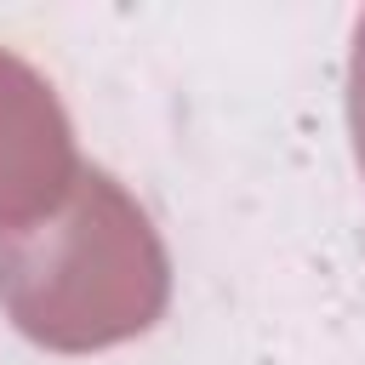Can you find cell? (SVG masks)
I'll return each mask as SVG.
<instances>
[{
    "label": "cell",
    "mask_w": 365,
    "mask_h": 365,
    "mask_svg": "<svg viewBox=\"0 0 365 365\" xmlns=\"http://www.w3.org/2000/svg\"><path fill=\"white\" fill-rule=\"evenodd\" d=\"M0 297L29 336L51 348H103L160 314L165 257L143 211L103 171H86L57 228L0 240Z\"/></svg>",
    "instance_id": "obj_1"
},
{
    "label": "cell",
    "mask_w": 365,
    "mask_h": 365,
    "mask_svg": "<svg viewBox=\"0 0 365 365\" xmlns=\"http://www.w3.org/2000/svg\"><path fill=\"white\" fill-rule=\"evenodd\" d=\"M74 171L68 120L51 97V86L0 51V222L51 205Z\"/></svg>",
    "instance_id": "obj_2"
},
{
    "label": "cell",
    "mask_w": 365,
    "mask_h": 365,
    "mask_svg": "<svg viewBox=\"0 0 365 365\" xmlns=\"http://www.w3.org/2000/svg\"><path fill=\"white\" fill-rule=\"evenodd\" d=\"M348 120H354V148L365 165V17L354 29V63H348Z\"/></svg>",
    "instance_id": "obj_3"
}]
</instances>
